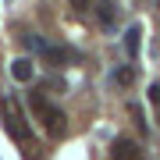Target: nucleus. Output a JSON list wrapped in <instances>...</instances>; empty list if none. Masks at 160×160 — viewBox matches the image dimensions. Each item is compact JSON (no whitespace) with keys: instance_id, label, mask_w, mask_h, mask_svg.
Here are the masks:
<instances>
[{"instance_id":"nucleus-1","label":"nucleus","mask_w":160,"mask_h":160,"mask_svg":"<svg viewBox=\"0 0 160 160\" xmlns=\"http://www.w3.org/2000/svg\"><path fill=\"white\" fill-rule=\"evenodd\" d=\"M0 118H4V128H7V135H11L14 142H22V146L32 142V128H29V121H25V114H22V103H18L14 96L0 100Z\"/></svg>"},{"instance_id":"nucleus-2","label":"nucleus","mask_w":160,"mask_h":160,"mask_svg":"<svg viewBox=\"0 0 160 160\" xmlns=\"http://www.w3.org/2000/svg\"><path fill=\"white\" fill-rule=\"evenodd\" d=\"M32 110L39 114V121L46 125V132H50V135H57V139L64 135V114H61L57 107H50L39 92H32Z\"/></svg>"},{"instance_id":"nucleus-3","label":"nucleus","mask_w":160,"mask_h":160,"mask_svg":"<svg viewBox=\"0 0 160 160\" xmlns=\"http://www.w3.org/2000/svg\"><path fill=\"white\" fill-rule=\"evenodd\" d=\"M110 160H139V142L135 139H114L110 142Z\"/></svg>"},{"instance_id":"nucleus-4","label":"nucleus","mask_w":160,"mask_h":160,"mask_svg":"<svg viewBox=\"0 0 160 160\" xmlns=\"http://www.w3.org/2000/svg\"><path fill=\"white\" fill-rule=\"evenodd\" d=\"M139 39H142V25H128L125 29V50H128L132 61L139 57Z\"/></svg>"},{"instance_id":"nucleus-5","label":"nucleus","mask_w":160,"mask_h":160,"mask_svg":"<svg viewBox=\"0 0 160 160\" xmlns=\"http://www.w3.org/2000/svg\"><path fill=\"white\" fill-rule=\"evenodd\" d=\"M11 75H14L18 82H32L36 68H32V61H29V57H18V61H11Z\"/></svg>"},{"instance_id":"nucleus-6","label":"nucleus","mask_w":160,"mask_h":160,"mask_svg":"<svg viewBox=\"0 0 160 160\" xmlns=\"http://www.w3.org/2000/svg\"><path fill=\"white\" fill-rule=\"evenodd\" d=\"M92 7H96V18H100V25H107V29H110V25H114V4H110V0H96Z\"/></svg>"},{"instance_id":"nucleus-7","label":"nucleus","mask_w":160,"mask_h":160,"mask_svg":"<svg viewBox=\"0 0 160 160\" xmlns=\"http://www.w3.org/2000/svg\"><path fill=\"white\" fill-rule=\"evenodd\" d=\"M118 86H132V82H135V68H118Z\"/></svg>"},{"instance_id":"nucleus-8","label":"nucleus","mask_w":160,"mask_h":160,"mask_svg":"<svg viewBox=\"0 0 160 160\" xmlns=\"http://www.w3.org/2000/svg\"><path fill=\"white\" fill-rule=\"evenodd\" d=\"M146 96H149V103H153V107L160 110V82H153V86L146 89Z\"/></svg>"},{"instance_id":"nucleus-9","label":"nucleus","mask_w":160,"mask_h":160,"mask_svg":"<svg viewBox=\"0 0 160 160\" xmlns=\"http://www.w3.org/2000/svg\"><path fill=\"white\" fill-rule=\"evenodd\" d=\"M128 110H132V118H135V125H139V128H142V132H146V118H142V110H139V107H135V103H132V107H128Z\"/></svg>"},{"instance_id":"nucleus-10","label":"nucleus","mask_w":160,"mask_h":160,"mask_svg":"<svg viewBox=\"0 0 160 160\" xmlns=\"http://www.w3.org/2000/svg\"><path fill=\"white\" fill-rule=\"evenodd\" d=\"M71 7H75V11H86V7H92V4H89V0H71Z\"/></svg>"},{"instance_id":"nucleus-11","label":"nucleus","mask_w":160,"mask_h":160,"mask_svg":"<svg viewBox=\"0 0 160 160\" xmlns=\"http://www.w3.org/2000/svg\"><path fill=\"white\" fill-rule=\"evenodd\" d=\"M157 121H160V110H157Z\"/></svg>"}]
</instances>
